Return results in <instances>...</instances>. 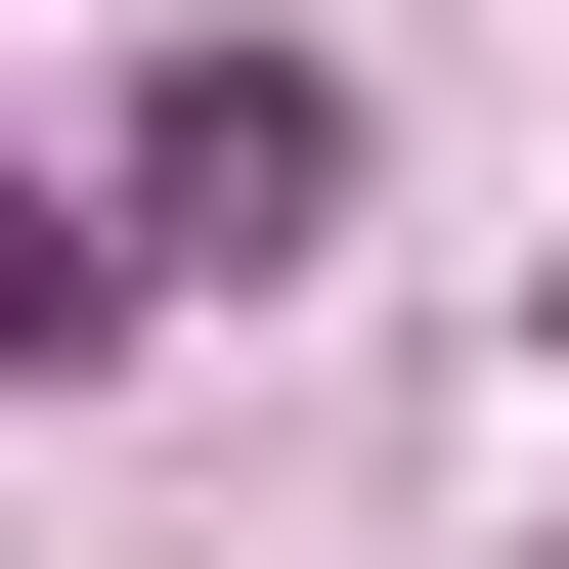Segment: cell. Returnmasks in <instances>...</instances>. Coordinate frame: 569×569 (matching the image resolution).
<instances>
[{"instance_id": "6da1fadb", "label": "cell", "mask_w": 569, "mask_h": 569, "mask_svg": "<svg viewBox=\"0 0 569 569\" xmlns=\"http://www.w3.org/2000/svg\"><path fill=\"white\" fill-rule=\"evenodd\" d=\"M307 176H351V88H307V44H176V88H132V263H263Z\"/></svg>"}, {"instance_id": "7a4b0ae2", "label": "cell", "mask_w": 569, "mask_h": 569, "mask_svg": "<svg viewBox=\"0 0 569 569\" xmlns=\"http://www.w3.org/2000/svg\"><path fill=\"white\" fill-rule=\"evenodd\" d=\"M88 307H132V219H44V176H0V351H88Z\"/></svg>"}]
</instances>
